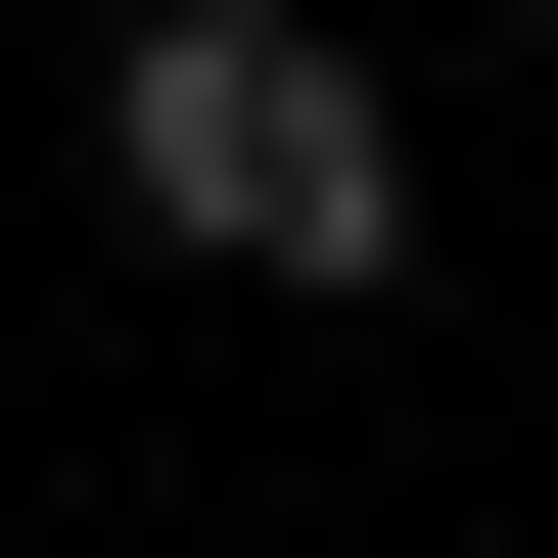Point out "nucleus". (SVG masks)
<instances>
[{
  "label": "nucleus",
  "mask_w": 558,
  "mask_h": 558,
  "mask_svg": "<svg viewBox=\"0 0 558 558\" xmlns=\"http://www.w3.org/2000/svg\"><path fill=\"white\" fill-rule=\"evenodd\" d=\"M94 140H140V233H186V279H279V326H373V279H418V94L326 47V0H140V47H94Z\"/></svg>",
  "instance_id": "f257e3e1"
}]
</instances>
